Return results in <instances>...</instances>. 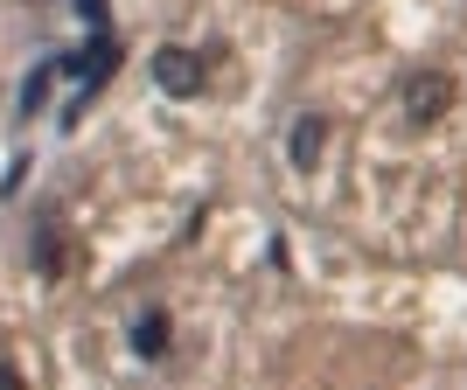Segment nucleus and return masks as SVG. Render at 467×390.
Returning <instances> with one entry per match:
<instances>
[{
  "label": "nucleus",
  "instance_id": "1",
  "mask_svg": "<svg viewBox=\"0 0 467 390\" xmlns=\"http://www.w3.org/2000/svg\"><path fill=\"white\" fill-rule=\"evenodd\" d=\"M147 70H154V84H161L168 98H195V91H202V77H210V70H202V56H195V49H182V42H161Z\"/></svg>",
  "mask_w": 467,
  "mask_h": 390
},
{
  "label": "nucleus",
  "instance_id": "2",
  "mask_svg": "<svg viewBox=\"0 0 467 390\" xmlns=\"http://www.w3.org/2000/svg\"><path fill=\"white\" fill-rule=\"evenodd\" d=\"M453 112V77L447 70H419V77H405V118L411 126H432V118Z\"/></svg>",
  "mask_w": 467,
  "mask_h": 390
},
{
  "label": "nucleus",
  "instance_id": "3",
  "mask_svg": "<svg viewBox=\"0 0 467 390\" xmlns=\"http://www.w3.org/2000/svg\"><path fill=\"white\" fill-rule=\"evenodd\" d=\"M126 342H133V355H140V363H161V355H168V342H175V321H168L161 307H147V313H133Z\"/></svg>",
  "mask_w": 467,
  "mask_h": 390
},
{
  "label": "nucleus",
  "instance_id": "4",
  "mask_svg": "<svg viewBox=\"0 0 467 390\" xmlns=\"http://www.w3.org/2000/svg\"><path fill=\"white\" fill-rule=\"evenodd\" d=\"M321 147H328V118H321V112H300V118H293V133H286V160H293V168H314Z\"/></svg>",
  "mask_w": 467,
  "mask_h": 390
},
{
  "label": "nucleus",
  "instance_id": "5",
  "mask_svg": "<svg viewBox=\"0 0 467 390\" xmlns=\"http://www.w3.org/2000/svg\"><path fill=\"white\" fill-rule=\"evenodd\" d=\"M49 91H57V56H42L36 70H28V77H21V91H15L21 118H28V112H42V105H49Z\"/></svg>",
  "mask_w": 467,
  "mask_h": 390
},
{
  "label": "nucleus",
  "instance_id": "6",
  "mask_svg": "<svg viewBox=\"0 0 467 390\" xmlns=\"http://www.w3.org/2000/svg\"><path fill=\"white\" fill-rule=\"evenodd\" d=\"M0 390H28V384H21V376L7 370V363H0Z\"/></svg>",
  "mask_w": 467,
  "mask_h": 390
}]
</instances>
